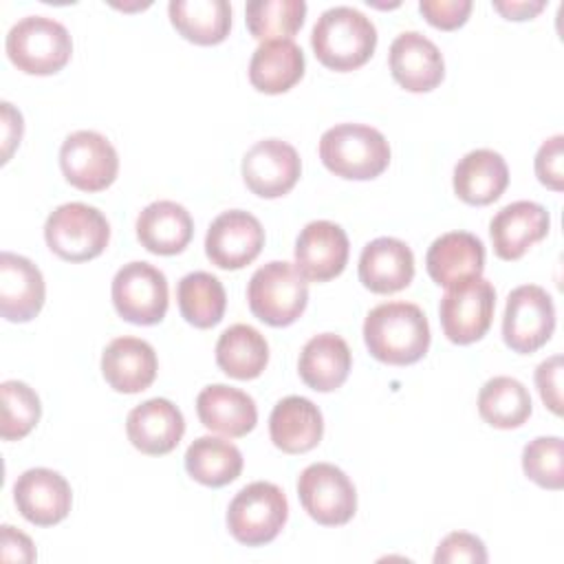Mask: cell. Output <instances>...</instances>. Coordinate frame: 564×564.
I'll list each match as a JSON object with an SVG mask.
<instances>
[{"label": "cell", "mask_w": 564, "mask_h": 564, "mask_svg": "<svg viewBox=\"0 0 564 564\" xmlns=\"http://www.w3.org/2000/svg\"><path fill=\"white\" fill-rule=\"evenodd\" d=\"M159 361L154 348L139 337H117L101 355V372L106 383L123 394H137L156 379Z\"/></svg>", "instance_id": "obj_23"}, {"label": "cell", "mask_w": 564, "mask_h": 564, "mask_svg": "<svg viewBox=\"0 0 564 564\" xmlns=\"http://www.w3.org/2000/svg\"><path fill=\"white\" fill-rule=\"evenodd\" d=\"M535 386L544 405L553 414H562V355L544 359L535 370Z\"/></svg>", "instance_id": "obj_41"}, {"label": "cell", "mask_w": 564, "mask_h": 564, "mask_svg": "<svg viewBox=\"0 0 564 564\" xmlns=\"http://www.w3.org/2000/svg\"><path fill=\"white\" fill-rule=\"evenodd\" d=\"M302 172L300 154L293 145L280 139H262L242 156L245 185L262 198L289 194Z\"/></svg>", "instance_id": "obj_14"}, {"label": "cell", "mask_w": 564, "mask_h": 564, "mask_svg": "<svg viewBox=\"0 0 564 564\" xmlns=\"http://www.w3.org/2000/svg\"><path fill=\"white\" fill-rule=\"evenodd\" d=\"M176 300L185 322L196 328L216 326L223 319L227 306V293L223 282L207 271H194L183 275L176 286Z\"/></svg>", "instance_id": "obj_33"}, {"label": "cell", "mask_w": 564, "mask_h": 564, "mask_svg": "<svg viewBox=\"0 0 564 564\" xmlns=\"http://www.w3.org/2000/svg\"><path fill=\"white\" fill-rule=\"evenodd\" d=\"M456 562H469V564H485L487 562V549L480 538L454 531L445 535L434 553V564H456Z\"/></svg>", "instance_id": "obj_38"}, {"label": "cell", "mask_w": 564, "mask_h": 564, "mask_svg": "<svg viewBox=\"0 0 564 564\" xmlns=\"http://www.w3.org/2000/svg\"><path fill=\"white\" fill-rule=\"evenodd\" d=\"M13 500L24 520L37 527H53L68 516L73 491L62 474L48 467H33L18 476Z\"/></svg>", "instance_id": "obj_15"}, {"label": "cell", "mask_w": 564, "mask_h": 564, "mask_svg": "<svg viewBox=\"0 0 564 564\" xmlns=\"http://www.w3.org/2000/svg\"><path fill=\"white\" fill-rule=\"evenodd\" d=\"M128 441L148 456L170 454L185 434L181 410L167 399H148L130 410L126 419Z\"/></svg>", "instance_id": "obj_19"}, {"label": "cell", "mask_w": 564, "mask_h": 564, "mask_svg": "<svg viewBox=\"0 0 564 564\" xmlns=\"http://www.w3.org/2000/svg\"><path fill=\"white\" fill-rule=\"evenodd\" d=\"M59 167L66 181L82 192H101L115 183L119 156L112 143L95 130L68 134L59 148Z\"/></svg>", "instance_id": "obj_12"}, {"label": "cell", "mask_w": 564, "mask_h": 564, "mask_svg": "<svg viewBox=\"0 0 564 564\" xmlns=\"http://www.w3.org/2000/svg\"><path fill=\"white\" fill-rule=\"evenodd\" d=\"M522 469L535 485L560 491L564 487V443L560 436H538L522 449Z\"/></svg>", "instance_id": "obj_37"}, {"label": "cell", "mask_w": 564, "mask_h": 564, "mask_svg": "<svg viewBox=\"0 0 564 564\" xmlns=\"http://www.w3.org/2000/svg\"><path fill=\"white\" fill-rule=\"evenodd\" d=\"M269 361V344L249 324H234L216 341V364L234 379H256Z\"/></svg>", "instance_id": "obj_31"}, {"label": "cell", "mask_w": 564, "mask_h": 564, "mask_svg": "<svg viewBox=\"0 0 564 564\" xmlns=\"http://www.w3.org/2000/svg\"><path fill=\"white\" fill-rule=\"evenodd\" d=\"M4 48L18 70L26 75H53L68 64L73 40L57 20L26 15L9 29Z\"/></svg>", "instance_id": "obj_4"}, {"label": "cell", "mask_w": 564, "mask_h": 564, "mask_svg": "<svg viewBox=\"0 0 564 564\" xmlns=\"http://www.w3.org/2000/svg\"><path fill=\"white\" fill-rule=\"evenodd\" d=\"M112 304L117 313L139 326L159 324L167 313V280L150 262H128L112 278Z\"/></svg>", "instance_id": "obj_10"}, {"label": "cell", "mask_w": 564, "mask_h": 564, "mask_svg": "<svg viewBox=\"0 0 564 564\" xmlns=\"http://www.w3.org/2000/svg\"><path fill=\"white\" fill-rule=\"evenodd\" d=\"M555 330V306L551 295L538 284L516 286L502 315V339L520 355L542 348Z\"/></svg>", "instance_id": "obj_9"}, {"label": "cell", "mask_w": 564, "mask_h": 564, "mask_svg": "<svg viewBox=\"0 0 564 564\" xmlns=\"http://www.w3.org/2000/svg\"><path fill=\"white\" fill-rule=\"evenodd\" d=\"M187 474L207 487L234 482L242 471L240 449L218 436H198L185 452Z\"/></svg>", "instance_id": "obj_32"}, {"label": "cell", "mask_w": 564, "mask_h": 564, "mask_svg": "<svg viewBox=\"0 0 564 564\" xmlns=\"http://www.w3.org/2000/svg\"><path fill=\"white\" fill-rule=\"evenodd\" d=\"M494 9L507 20H531L544 9V2L542 0H529V2L527 0L524 2H516V0L500 2V0H496Z\"/></svg>", "instance_id": "obj_44"}, {"label": "cell", "mask_w": 564, "mask_h": 564, "mask_svg": "<svg viewBox=\"0 0 564 564\" xmlns=\"http://www.w3.org/2000/svg\"><path fill=\"white\" fill-rule=\"evenodd\" d=\"M172 26L200 46L220 44L231 29V7L227 0H172L167 4Z\"/></svg>", "instance_id": "obj_30"}, {"label": "cell", "mask_w": 564, "mask_h": 564, "mask_svg": "<svg viewBox=\"0 0 564 564\" xmlns=\"http://www.w3.org/2000/svg\"><path fill=\"white\" fill-rule=\"evenodd\" d=\"M44 240L62 260L86 262L106 249L110 225L93 205L64 203L48 214L44 223Z\"/></svg>", "instance_id": "obj_7"}, {"label": "cell", "mask_w": 564, "mask_h": 564, "mask_svg": "<svg viewBox=\"0 0 564 564\" xmlns=\"http://www.w3.org/2000/svg\"><path fill=\"white\" fill-rule=\"evenodd\" d=\"M194 234L189 212L174 200H154L137 218L139 242L156 256L181 253Z\"/></svg>", "instance_id": "obj_27"}, {"label": "cell", "mask_w": 564, "mask_h": 564, "mask_svg": "<svg viewBox=\"0 0 564 564\" xmlns=\"http://www.w3.org/2000/svg\"><path fill=\"white\" fill-rule=\"evenodd\" d=\"M0 557L2 562H33L35 560V546L31 542V538L18 529H13L11 524H2L0 531Z\"/></svg>", "instance_id": "obj_42"}, {"label": "cell", "mask_w": 564, "mask_h": 564, "mask_svg": "<svg viewBox=\"0 0 564 564\" xmlns=\"http://www.w3.org/2000/svg\"><path fill=\"white\" fill-rule=\"evenodd\" d=\"M0 401H2L0 436L4 441L24 438L40 421V414H42L40 397L24 381L9 379V381H2L0 386Z\"/></svg>", "instance_id": "obj_36"}, {"label": "cell", "mask_w": 564, "mask_h": 564, "mask_svg": "<svg viewBox=\"0 0 564 564\" xmlns=\"http://www.w3.org/2000/svg\"><path fill=\"white\" fill-rule=\"evenodd\" d=\"M425 267L430 278L445 289L480 278L485 269V245L469 231H447L430 245Z\"/></svg>", "instance_id": "obj_21"}, {"label": "cell", "mask_w": 564, "mask_h": 564, "mask_svg": "<svg viewBox=\"0 0 564 564\" xmlns=\"http://www.w3.org/2000/svg\"><path fill=\"white\" fill-rule=\"evenodd\" d=\"M264 247L260 220L242 209H229L216 216L205 236V253L218 269L236 271L251 264Z\"/></svg>", "instance_id": "obj_13"}, {"label": "cell", "mask_w": 564, "mask_h": 564, "mask_svg": "<svg viewBox=\"0 0 564 564\" xmlns=\"http://www.w3.org/2000/svg\"><path fill=\"white\" fill-rule=\"evenodd\" d=\"M319 159L335 176L368 181L388 167L390 145L377 128L364 123H337L322 134Z\"/></svg>", "instance_id": "obj_3"}, {"label": "cell", "mask_w": 564, "mask_h": 564, "mask_svg": "<svg viewBox=\"0 0 564 564\" xmlns=\"http://www.w3.org/2000/svg\"><path fill=\"white\" fill-rule=\"evenodd\" d=\"M346 231L330 220L308 223L295 240V267L311 282L337 278L348 262Z\"/></svg>", "instance_id": "obj_16"}, {"label": "cell", "mask_w": 564, "mask_h": 564, "mask_svg": "<svg viewBox=\"0 0 564 564\" xmlns=\"http://www.w3.org/2000/svg\"><path fill=\"white\" fill-rule=\"evenodd\" d=\"M42 271L24 256L0 253V313L9 322H29L44 306Z\"/></svg>", "instance_id": "obj_20"}, {"label": "cell", "mask_w": 564, "mask_h": 564, "mask_svg": "<svg viewBox=\"0 0 564 564\" xmlns=\"http://www.w3.org/2000/svg\"><path fill=\"white\" fill-rule=\"evenodd\" d=\"M496 308V289L485 278H471L447 289L441 297L438 315L445 337L452 344H474L491 326Z\"/></svg>", "instance_id": "obj_8"}, {"label": "cell", "mask_w": 564, "mask_h": 564, "mask_svg": "<svg viewBox=\"0 0 564 564\" xmlns=\"http://www.w3.org/2000/svg\"><path fill=\"white\" fill-rule=\"evenodd\" d=\"M419 11L432 26L454 31L467 22L471 13V0H421Z\"/></svg>", "instance_id": "obj_40"}, {"label": "cell", "mask_w": 564, "mask_h": 564, "mask_svg": "<svg viewBox=\"0 0 564 564\" xmlns=\"http://www.w3.org/2000/svg\"><path fill=\"white\" fill-rule=\"evenodd\" d=\"M306 18L304 0H251L245 7L247 29L256 40H291Z\"/></svg>", "instance_id": "obj_35"}, {"label": "cell", "mask_w": 564, "mask_h": 564, "mask_svg": "<svg viewBox=\"0 0 564 564\" xmlns=\"http://www.w3.org/2000/svg\"><path fill=\"white\" fill-rule=\"evenodd\" d=\"M2 163L9 161L13 148L20 143L22 139V115L9 104V101H2Z\"/></svg>", "instance_id": "obj_43"}, {"label": "cell", "mask_w": 564, "mask_h": 564, "mask_svg": "<svg viewBox=\"0 0 564 564\" xmlns=\"http://www.w3.org/2000/svg\"><path fill=\"white\" fill-rule=\"evenodd\" d=\"M269 434L284 454H304L317 447L324 434L319 408L306 397H284L275 403L269 416Z\"/></svg>", "instance_id": "obj_24"}, {"label": "cell", "mask_w": 564, "mask_h": 564, "mask_svg": "<svg viewBox=\"0 0 564 564\" xmlns=\"http://www.w3.org/2000/svg\"><path fill=\"white\" fill-rule=\"evenodd\" d=\"M414 278V253L412 249L390 236L370 240L359 256V280L361 284L379 295L397 293L405 289Z\"/></svg>", "instance_id": "obj_22"}, {"label": "cell", "mask_w": 564, "mask_h": 564, "mask_svg": "<svg viewBox=\"0 0 564 564\" xmlns=\"http://www.w3.org/2000/svg\"><path fill=\"white\" fill-rule=\"evenodd\" d=\"M478 412L491 427L513 430L531 416V394L518 379L500 375L480 388Z\"/></svg>", "instance_id": "obj_34"}, {"label": "cell", "mask_w": 564, "mask_h": 564, "mask_svg": "<svg viewBox=\"0 0 564 564\" xmlns=\"http://www.w3.org/2000/svg\"><path fill=\"white\" fill-rule=\"evenodd\" d=\"M364 341L375 359L410 366L430 348V324L416 304L386 302L366 315Z\"/></svg>", "instance_id": "obj_1"}, {"label": "cell", "mask_w": 564, "mask_h": 564, "mask_svg": "<svg viewBox=\"0 0 564 564\" xmlns=\"http://www.w3.org/2000/svg\"><path fill=\"white\" fill-rule=\"evenodd\" d=\"M297 496L304 511L324 527H341L357 511L352 480L330 463H313L297 478Z\"/></svg>", "instance_id": "obj_11"}, {"label": "cell", "mask_w": 564, "mask_h": 564, "mask_svg": "<svg viewBox=\"0 0 564 564\" xmlns=\"http://www.w3.org/2000/svg\"><path fill=\"white\" fill-rule=\"evenodd\" d=\"M289 518L284 491L267 480L242 487L227 509L229 533L247 546H262L278 538Z\"/></svg>", "instance_id": "obj_6"}, {"label": "cell", "mask_w": 564, "mask_h": 564, "mask_svg": "<svg viewBox=\"0 0 564 564\" xmlns=\"http://www.w3.org/2000/svg\"><path fill=\"white\" fill-rule=\"evenodd\" d=\"M352 355L346 344L335 333H319L311 337L297 359V372L302 381L317 392L337 390L350 372Z\"/></svg>", "instance_id": "obj_28"}, {"label": "cell", "mask_w": 564, "mask_h": 564, "mask_svg": "<svg viewBox=\"0 0 564 564\" xmlns=\"http://www.w3.org/2000/svg\"><path fill=\"white\" fill-rule=\"evenodd\" d=\"M390 73L410 93H427L445 77V62L438 46L419 31H403L390 44Z\"/></svg>", "instance_id": "obj_17"}, {"label": "cell", "mask_w": 564, "mask_h": 564, "mask_svg": "<svg viewBox=\"0 0 564 564\" xmlns=\"http://www.w3.org/2000/svg\"><path fill=\"white\" fill-rule=\"evenodd\" d=\"M304 75V53L293 40L262 42L249 62V82L267 95L293 88Z\"/></svg>", "instance_id": "obj_29"}, {"label": "cell", "mask_w": 564, "mask_h": 564, "mask_svg": "<svg viewBox=\"0 0 564 564\" xmlns=\"http://www.w3.org/2000/svg\"><path fill=\"white\" fill-rule=\"evenodd\" d=\"M562 161H564V137L555 134L546 139L535 154V176L542 185H546L553 192L564 189Z\"/></svg>", "instance_id": "obj_39"}, {"label": "cell", "mask_w": 564, "mask_h": 564, "mask_svg": "<svg viewBox=\"0 0 564 564\" xmlns=\"http://www.w3.org/2000/svg\"><path fill=\"white\" fill-rule=\"evenodd\" d=\"M549 212L533 200H516L505 205L489 223L494 251L500 260L522 258L535 242L549 234Z\"/></svg>", "instance_id": "obj_18"}, {"label": "cell", "mask_w": 564, "mask_h": 564, "mask_svg": "<svg viewBox=\"0 0 564 564\" xmlns=\"http://www.w3.org/2000/svg\"><path fill=\"white\" fill-rule=\"evenodd\" d=\"M509 185L505 159L487 148L467 152L454 167V192L467 205H489Z\"/></svg>", "instance_id": "obj_26"}, {"label": "cell", "mask_w": 564, "mask_h": 564, "mask_svg": "<svg viewBox=\"0 0 564 564\" xmlns=\"http://www.w3.org/2000/svg\"><path fill=\"white\" fill-rule=\"evenodd\" d=\"M311 46L315 57L333 70L346 73L364 66L377 46V29L355 7L326 9L311 33Z\"/></svg>", "instance_id": "obj_2"}, {"label": "cell", "mask_w": 564, "mask_h": 564, "mask_svg": "<svg viewBox=\"0 0 564 564\" xmlns=\"http://www.w3.org/2000/svg\"><path fill=\"white\" fill-rule=\"evenodd\" d=\"M196 412L207 430L229 438L249 434L258 423L256 401L247 392L225 383L203 388L196 397Z\"/></svg>", "instance_id": "obj_25"}, {"label": "cell", "mask_w": 564, "mask_h": 564, "mask_svg": "<svg viewBox=\"0 0 564 564\" xmlns=\"http://www.w3.org/2000/svg\"><path fill=\"white\" fill-rule=\"evenodd\" d=\"M251 313L269 326H289L306 308L308 282L295 264L273 260L256 269L247 286Z\"/></svg>", "instance_id": "obj_5"}]
</instances>
